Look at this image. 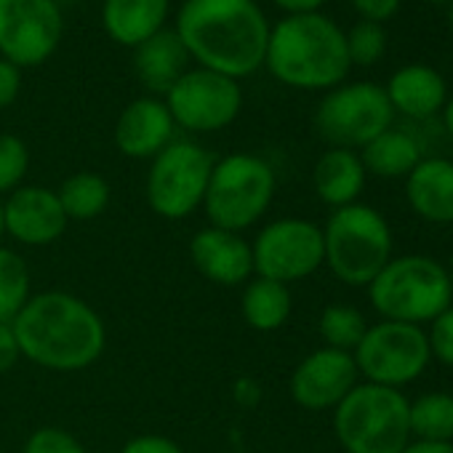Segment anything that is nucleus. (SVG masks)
Here are the masks:
<instances>
[{
    "label": "nucleus",
    "instance_id": "c9c22d12",
    "mask_svg": "<svg viewBox=\"0 0 453 453\" xmlns=\"http://www.w3.org/2000/svg\"><path fill=\"white\" fill-rule=\"evenodd\" d=\"M19 342L14 336V328L9 323H0V373H6L19 360Z\"/></svg>",
    "mask_w": 453,
    "mask_h": 453
},
{
    "label": "nucleus",
    "instance_id": "c756f323",
    "mask_svg": "<svg viewBox=\"0 0 453 453\" xmlns=\"http://www.w3.org/2000/svg\"><path fill=\"white\" fill-rule=\"evenodd\" d=\"M30 168L27 144L14 134H0V192L17 189Z\"/></svg>",
    "mask_w": 453,
    "mask_h": 453
},
{
    "label": "nucleus",
    "instance_id": "0eeeda50",
    "mask_svg": "<svg viewBox=\"0 0 453 453\" xmlns=\"http://www.w3.org/2000/svg\"><path fill=\"white\" fill-rule=\"evenodd\" d=\"M275 171L257 155H230L213 163L203 197L211 226L241 233L251 226L273 203Z\"/></svg>",
    "mask_w": 453,
    "mask_h": 453
},
{
    "label": "nucleus",
    "instance_id": "37998d69",
    "mask_svg": "<svg viewBox=\"0 0 453 453\" xmlns=\"http://www.w3.org/2000/svg\"><path fill=\"white\" fill-rule=\"evenodd\" d=\"M429 4H450V0H429Z\"/></svg>",
    "mask_w": 453,
    "mask_h": 453
},
{
    "label": "nucleus",
    "instance_id": "aec40b11",
    "mask_svg": "<svg viewBox=\"0 0 453 453\" xmlns=\"http://www.w3.org/2000/svg\"><path fill=\"white\" fill-rule=\"evenodd\" d=\"M171 0H104L102 27L118 46L136 49L165 27Z\"/></svg>",
    "mask_w": 453,
    "mask_h": 453
},
{
    "label": "nucleus",
    "instance_id": "ddd939ff",
    "mask_svg": "<svg viewBox=\"0 0 453 453\" xmlns=\"http://www.w3.org/2000/svg\"><path fill=\"white\" fill-rule=\"evenodd\" d=\"M254 251L257 278L278 280L283 286L310 278L323 262V230L304 219H278L259 233Z\"/></svg>",
    "mask_w": 453,
    "mask_h": 453
},
{
    "label": "nucleus",
    "instance_id": "20e7f679",
    "mask_svg": "<svg viewBox=\"0 0 453 453\" xmlns=\"http://www.w3.org/2000/svg\"><path fill=\"white\" fill-rule=\"evenodd\" d=\"M368 299L384 320L411 326L432 323L453 304L448 270L424 254L392 257L368 286Z\"/></svg>",
    "mask_w": 453,
    "mask_h": 453
},
{
    "label": "nucleus",
    "instance_id": "9b49d317",
    "mask_svg": "<svg viewBox=\"0 0 453 453\" xmlns=\"http://www.w3.org/2000/svg\"><path fill=\"white\" fill-rule=\"evenodd\" d=\"M65 35L57 0H0V59L38 67L54 57Z\"/></svg>",
    "mask_w": 453,
    "mask_h": 453
},
{
    "label": "nucleus",
    "instance_id": "c85d7f7f",
    "mask_svg": "<svg viewBox=\"0 0 453 453\" xmlns=\"http://www.w3.org/2000/svg\"><path fill=\"white\" fill-rule=\"evenodd\" d=\"M344 41L349 65L357 67H371L387 54V33L379 22L360 19L357 25L349 27V33H344Z\"/></svg>",
    "mask_w": 453,
    "mask_h": 453
},
{
    "label": "nucleus",
    "instance_id": "f8f14e48",
    "mask_svg": "<svg viewBox=\"0 0 453 453\" xmlns=\"http://www.w3.org/2000/svg\"><path fill=\"white\" fill-rule=\"evenodd\" d=\"M165 107L176 126L208 134L226 128L241 115L243 91L233 78L195 67L187 70L165 94Z\"/></svg>",
    "mask_w": 453,
    "mask_h": 453
},
{
    "label": "nucleus",
    "instance_id": "72a5a7b5",
    "mask_svg": "<svg viewBox=\"0 0 453 453\" xmlns=\"http://www.w3.org/2000/svg\"><path fill=\"white\" fill-rule=\"evenodd\" d=\"M120 453H184L173 440L168 437H160V434H142V437H134L123 445Z\"/></svg>",
    "mask_w": 453,
    "mask_h": 453
},
{
    "label": "nucleus",
    "instance_id": "39448f33",
    "mask_svg": "<svg viewBox=\"0 0 453 453\" xmlns=\"http://www.w3.org/2000/svg\"><path fill=\"white\" fill-rule=\"evenodd\" d=\"M326 265L352 288H368L392 259V230L387 219L363 203L336 208L323 230Z\"/></svg>",
    "mask_w": 453,
    "mask_h": 453
},
{
    "label": "nucleus",
    "instance_id": "dca6fc26",
    "mask_svg": "<svg viewBox=\"0 0 453 453\" xmlns=\"http://www.w3.org/2000/svg\"><path fill=\"white\" fill-rule=\"evenodd\" d=\"M189 257L197 273L216 286L233 288L254 275L251 246L238 233H226L219 226H208L192 238Z\"/></svg>",
    "mask_w": 453,
    "mask_h": 453
},
{
    "label": "nucleus",
    "instance_id": "5701e85b",
    "mask_svg": "<svg viewBox=\"0 0 453 453\" xmlns=\"http://www.w3.org/2000/svg\"><path fill=\"white\" fill-rule=\"evenodd\" d=\"M360 160H363L365 173H376L381 179H400V176H408L418 165L421 147L416 136H411L408 131L387 128L384 134H379L373 142L363 147Z\"/></svg>",
    "mask_w": 453,
    "mask_h": 453
},
{
    "label": "nucleus",
    "instance_id": "393cba45",
    "mask_svg": "<svg viewBox=\"0 0 453 453\" xmlns=\"http://www.w3.org/2000/svg\"><path fill=\"white\" fill-rule=\"evenodd\" d=\"M408 426L413 440L453 442V395L426 392L408 403Z\"/></svg>",
    "mask_w": 453,
    "mask_h": 453
},
{
    "label": "nucleus",
    "instance_id": "4c0bfd02",
    "mask_svg": "<svg viewBox=\"0 0 453 453\" xmlns=\"http://www.w3.org/2000/svg\"><path fill=\"white\" fill-rule=\"evenodd\" d=\"M400 453H453V442H432V440H411Z\"/></svg>",
    "mask_w": 453,
    "mask_h": 453
},
{
    "label": "nucleus",
    "instance_id": "1a4fd4ad",
    "mask_svg": "<svg viewBox=\"0 0 453 453\" xmlns=\"http://www.w3.org/2000/svg\"><path fill=\"white\" fill-rule=\"evenodd\" d=\"M395 110L376 83H349L328 91L315 112V126L326 142L342 150L365 147L392 128Z\"/></svg>",
    "mask_w": 453,
    "mask_h": 453
},
{
    "label": "nucleus",
    "instance_id": "ea45409f",
    "mask_svg": "<svg viewBox=\"0 0 453 453\" xmlns=\"http://www.w3.org/2000/svg\"><path fill=\"white\" fill-rule=\"evenodd\" d=\"M6 233V224H4V203H0V238Z\"/></svg>",
    "mask_w": 453,
    "mask_h": 453
},
{
    "label": "nucleus",
    "instance_id": "a19ab883",
    "mask_svg": "<svg viewBox=\"0 0 453 453\" xmlns=\"http://www.w3.org/2000/svg\"><path fill=\"white\" fill-rule=\"evenodd\" d=\"M448 280H450V299H453V265H450V270H448Z\"/></svg>",
    "mask_w": 453,
    "mask_h": 453
},
{
    "label": "nucleus",
    "instance_id": "b1692460",
    "mask_svg": "<svg viewBox=\"0 0 453 453\" xmlns=\"http://www.w3.org/2000/svg\"><path fill=\"white\" fill-rule=\"evenodd\" d=\"M291 315L288 286L267 278H254L243 291V318L254 331L270 334L286 326Z\"/></svg>",
    "mask_w": 453,
    "mask_h": 453
},
{
    "label": "nucleus",
    "instance_id": "2f4dec72",
    "mask_svg": "<svg viewBox=\"0 0 453 453\" xmlns=\"http://www.w3.org/2000/svg\"><path fill=\"white\" fill-rule=\"evenodd\" d=\"M25 453H86V448L59 426H43L30 434Z\"/></svg>",
    "mask_w": 453,
    "mask_h": 453
},
{
    "label": "nucleus",
    "instance_id": "2eb2a0df",
    "mask_svg": "<svg viewBox=\"0 0 453 453\" xmlns=\"http://www.w3.org/2000/svg\"><path fill=\"white\" fill-rule=\"evenodd\" d=\"M59 195L46 187H19L4 203L6 233L25 246H49L67 230Z\"/></svg>",
    "mask_w": 453,
    "mask_h": 453
},
{
    "label": "nucleus",
    "instance_id": "7ed1b4c3",
    "mask_svg": "<svg viewBox=\"0 0 453 453\" xmlns=\"http://www.w3.org/2000/svg\"><path fill=\"white\" fill-rule=\"evenodd\" d=\"M265 67L275 81L302 91L336 88L349 73L347 41L328 17L288 14L270 27Z\"/></svg>",
    "mask_w": 453,
    "mask_h": 453
},
{
    "label": "nucleus",
    "instance_id": "58836bf2",
    "mask_svg": "<svg viewBox=\"0 0 453 453\" xmlns=\"http://www.w3.org/2000/svg\"><path fill=\"white\" fill-rule=\"evenodd\" d=\"M442 126H445V131H448V136L453 139V96L445 102V107H442Z\"/></svg>",
    "mask_w": 453,
    "mask_h": 453
},
{
    "label": "nucleus",
    "instance_id": "423d86ee",
    "mask_svg": "<svg viewBox=\"0 0 453 453\" xmlns=\"http://www.w3.org/2000/svg\"><path fill=\"white\" fill-rule=\"evenodd\" d=\"M408 397L400 389L357 384L334 408V432L347 453H400L411 442Z\"/></svg>",
    "mask_w": 453,
    "mask_h": 453
},
{
    "label": "nucleus",
    "instance_id": "6ab92c4d",
    "mask_svg": "<svg viewBox=\"0 0 453 453\" xmlns=\"http://www.w3.org/2000/svg\"><path fill=\"white\" fill-rule=\"evenodd\" d=\"M384 91L392 110L413 120H426L437 115L448 102V88L442 75L426 65H408L397 70Z\"/></svg>",
    "mask_w": 453,
    "mask_h": 453
},
{
    "label": "nucleus",
    "instance_id": "6e6552de",
    "mask_svg": "<svg viewBox=\"0 0 453 453\" xmlns=\"http://www.w3.org/2000/svg\"><path fill=\"white\" fill-rule=\"evenodd\" d=\"M352 357L357 373L365 376L368 384L392 387V389L416 381L432 360L426 331L421 326L392 323V320L368 326Z\"/></svg>",
    "mask_w": 453,
    "mask_h": 453
},
{
    "label": "nucleus",
    "instance_id": "f257e3e1",
    "mask_svg": "<svg viewBox=\"0 0 453 453\" xmlns=\"http://www.w3.org/2000/svg\"><path fill=\"white\" fill-rule=\"evenodd\" d=\"M173 30L205 70L241 81L265 67L270 22L257 0H184Z\"/></svg>",
    "mask_w": 453,
    "mask_h": 453
},
{
    "label": "nucleus",
    "instance_id": "bb28decb",
    "mask_svg": "<svg viewBox=\"0 0 453 453\" xmlns=\"http://www.w3.org/2000/svg\"><path fill=\"white\" fill-rule=\"evenodd\" d=\"M30 302V270L25 259L0 249V323H14Z\"/></svg>",
    "mask_w": 453,
    "mask_h": 453
},
{
    "label": "nucleus",
    "instance_id": "9d476101",
    "mask_svg": "<svg viewBox=\"0 0 453 453\" xmlns=\"http://www.w3.org/2000/svg\"><path fill=\"white\" fill-rule=\"evenodd\" d=\"M213 157L200 144L171 142L152 157L147 176V200L163 219L189 216L205 197Z\"/></svg>",
    "mask_w": 453,
    "mask_h": 453
},
{
    "label": "nucleus",
    "instance_id": "f704fd0d",
    "mask_svg": "<svg viewBox=\"0 0 453 453\" xmlns=\"http://www.w3.org/2000/svg\"><path fill=\"white\" fill-rule=\"evenodd\" d=\"M349 4L355 6V12L368 19V22H387L392 14H397L400 9V0H349Z\"/></svg>",
    "mask_w": 453,
    "mask_h": 453
},
{
    "label": "nucleus",
    "instance_id": "473e14b6",
    "mask_svg": "<svg viewBox=\"0 0 453 453\" xmlns=\"http://www.w3.org/2000/svg\"><path fill=\"white\" fill-rule=\"evenodd\" d=\"M19 91H22V70L6 59H0V110L14 104Z\"/></svg>",
    "mask_w": 453,
    "mask_h": 453
},
{
    "label": "nucleus",
    "instance_id": "a878e982",
    "mask_svg": "<svg viewBox=\"0 0 453 453\" xmlns=\"http://www.w3.org/2000/svg\"><path fill=\"white\" fill-rule=\"evenodd\" d=\"M57 195H59V203H62L67 219H75V221L96 219L110 205L107 179L99 173H91V171L73 173Z\"/></svg>",
    "mask_w": 453,
    "mask_h": 453
},
{
    "label": "nucleus",
    "instance_id": "7c9ffc66",
    "mask_svg": "<svg viewBox=\"0 0 453 453\" xmlns=\"http://www.w3.org/2000/svg\"><path fill=\"white\" fill-rule=\"evenodd\" d=\"M426 342H429V355L440 365L453 368V304L429 323Z\"/></svg>",
    "mask_w": 453,
    "mask_h": 453
},
{
    "label": "nucleus",
    "instance_id": "412c9836",
    "mask_svg": "<svg viewBox=\"0 0 453 453\" xmlns=\"http://www.w3.org/2000/svg\"><path fill=\"white\" fill-rule=\"evenodd\" d=\"M189 54L173 27H163L134 49V67L144 88L152 94H168L173 83L187 73Z\"/></svg>",
    "mask_w": 453,
    "mask_h": 453
},
{
    "label": "nucleus",
    "instance_id": "79ce46f5",
    "mask_svg": "<svg viewBox=\"0 0 453 453\" xmlns=\"http://www.w3.org/2000/svg\"><path fill=\"white\" fill-rule=\"evenodd\" d=\"M448 17H450V25H453V0H450V12H448Z\"/></svg>",
    "mask_w": 453,
    "mask_h": 453
},
{
    "label": "nucleus",
    "instance_id": "cd10ccee",
    "mask_svg": "<svg viewBox=\"0 0 453 453\" xmlns=\"http://www.w3.org/2000/svg\"><path fill=\"white\" fill-rule=\"evenodd\" d=\"M365 331H368V323H365L363 312H357L355 307L331 304L320 315V336L331 349L355 352V347L360 344Z\"/></svg>",
    "mask_w": 453,
    "mask_h": 453
},
{
    "label": "nucleus",
    "instance_id": "e433bc0d",
    "mask_svg": "<svg viewBox=\"0 0 453 453\" xmlns=\"http://www.w3.org/2000/svg\"><path fill=\"white\" fill-rule=\"evenodd\" d=\"M273 4L288 14H312L326 4V0H273Z\"/></svg>",
    "mask_w": 453,
    "mask_h": 453
},
{
    "label": "nucleus",
    "instance_id": "f3484780",
    "mask_svg": "<svg viewBox=\"0 0 453 453\" xmlns=\"http://www.w3.org/2000/svg\"><path fill=\"white\" fill-rule=\"evenodd\" d=\"M173 118L165 102L144 96L131 102L115 126V144L126 157H155L173 142Z\"/></svg>",
    "mask_w": 453,
    "mask_h": 453
},
{
    "label": "nucleus",
    "instance_id": "a211bd4d",
    "mask_svg": "<svg viewBox=\"0 0 453 453\" xmlns=\"http://www.w3.org/2000/svg\"><path fill=\"white\" fill-rule=\"evenodd\" d=\"M411 211L429 224H453V160L421 157L405 176Z\"/></svg>",
    "mask_w": 453,
    "mask_h": 453
},
{
    "label": "nucleus",
    "instance_id": "4468645a",
    "mask_svg": "<svg viewBox=\"0 0 453 453\" xmlns=\"http://www.w3.org/2000/svg\"><path fill=\"white\" fill-rule=\"evenodd\" d=\"M357 376L352 352L323 347L296 365L291 376V397L307 411H328L357 387Z\"/></svg>",
    "mask_w": 453,
    "mask_h": 453
},
{
    "label": "nucleus",
    "instance_id": "4be33fe9",
    "mask_svg": "<svg viewBox=\"0 0 453 453\" xmlns=\"http://www.w3.org/2000/svg\"><path fill=\"white\" fill-rule=\"evenodd\" d=\"M312 184H315L318 197L334 208L357 203L365 187V168H363L360 155H355L352 150H342V147L328 150L315 163Z\"/></svg>",
    "mask_w": 453,
    "mask_h": 453
},
{
    "label": "nucleus",
    "instance_id": "f03ea898",
    "mask_svg": "<svg viewBox=\"0 0 453 453\" xmlns=\"http://www.w3.org/2000/svg\"><path fill=\"white\" fill-rule=\"evenodd\" d=\"M19 352L49 371H83L104 349L102 318L78 296L49 291L33 296L12 323Z\"/></svg>",
    "mask_w": 453,
    "mask_h": 453
}]
</instances>
